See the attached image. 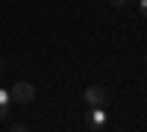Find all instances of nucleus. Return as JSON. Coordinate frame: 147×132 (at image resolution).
<instances>
[{"label":"nucleus","instance_id":"1","mask_svg":"<svg viewBox=\"0 0 147 132\" xmlns=\"http://www.w3.org/2000/svg\"><path fill=\"white\" fill-rule=\"evenodd\" d=\"M9 94H12V100H18V103H32V100H35V88L30 85V82H24V79L15 82Z\"/></svg>","mask_w":147,"mask_h":132},{"label":"nucleus","instance_id":"2","mask_svg":"<svg viewBox=\"0 0 147 132\" xmlns=\"http://www.w3.org/2000/svg\"><path fill=\"white\" fill-rule=\"evenodd\" d=\"M85 126H88V129H103V126H106V112H103V106H91V112L85 115Z\"/></svg>","mask_w":147,"mask_h":132},{"label":"nucleus","instance_id":"3","mask_svg":"<svg viewBox=\"0 0 147 132\" xmlns=\"http://www.w3.org/2000/svg\"><path fill=\"white\" fill-rule=\"evenodd\" d=\"M106 100H109L106 88H100V85L85 88V103H88V106H106Z\"/></svg>","mask_w":147,"mask_h":132},{"label":"nucleus","instance_id":"4","mask_svg":"<svg viewBox=\"0 0 147 132\" xmlns=\"http://www.w3.org/2000/svg\"><path fill=\"white\" fill-rule=\"evenodd\" d=\"M9 103H12V94H9L6 88H0V106H3V109H9Z\"/></svg>","mask_w":147,"mask_h":132},{"label":"nucleus","instance_id":"5","mask_svg":"<svg viewBox=\"0 0 147 132\" xmlns=\"http://www.w3.org/2000/svg\"><path fill=\"white\" fill-rule=\"evenodd\" d=\"M112 6H127V0H109Z\"/></svg>","mask_w":147,"mask_h":132},{"label":"nucleus","instance_id":"6","mask_svg":"<svg viewBox=\"0 0 147 132\" xmlns=\"http://www.w3.org/2000/svg\"><path fill=\"white\" fill-rule=\"evenodd\" d=\"M6 112H9V109H3V106H0V121H3V117H6Z\"/></svg>","mask_w":147,"mask_h":132},{"label":"nucleus","instance_id":"7","mask_svg":"<svg viewBox=\"0 0 147 132\" xmlns=\"http://www.w3.org/2000/svg\"><path fill=\"white\" fill-rule=\"evenodd\" d=\"M141 12H144V15H147V0H141Z\"/></svg>","mask_w":147,"mask_h":132},{"label":"nucleus","instance_id":"8","mask_svg":"<svg viewBox=\"0 0 147 132\" xmlns=\"http://www.w3.org/2000/svg\"><path fill=\"white\" fill-rule=\"evenodd\" d=\"M0 70H3V65H0Z\"/></svg>","mask_w":147,"mask_h":132}]
</instances>
